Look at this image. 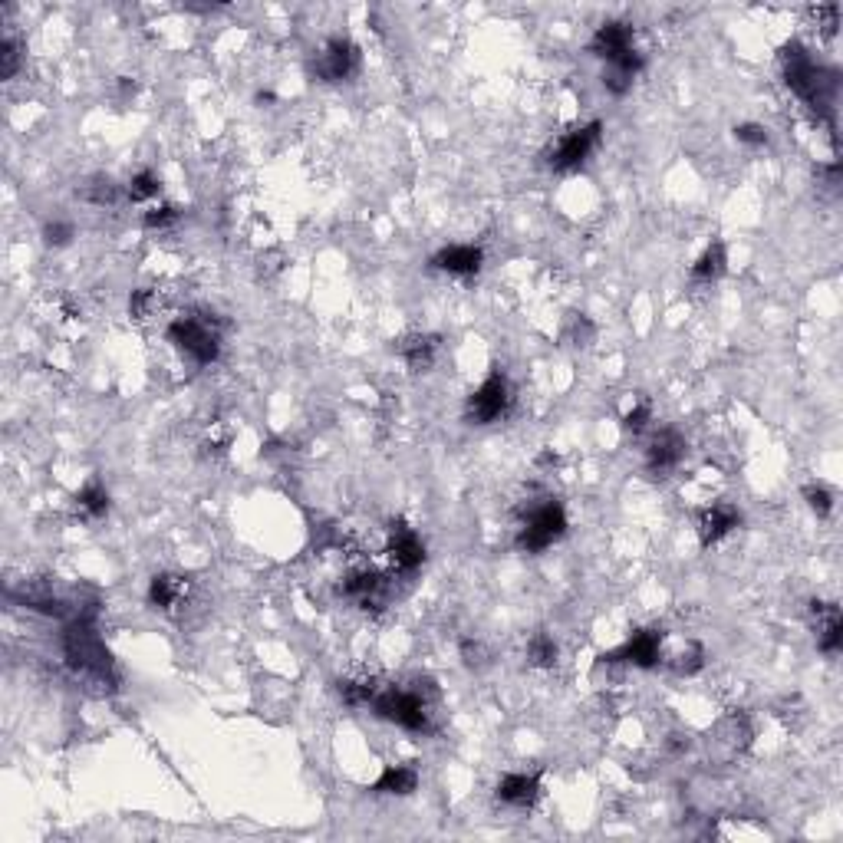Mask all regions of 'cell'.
<instances>
[{
    "label": "cell",
    "mask_w": 843,
    "mask_h": 843,
    "mask_svg": "<svg viewBox=\"0 0 843 843\" xmlns=\"http://www.w3.org/2000/svg\"><path fill=\"white\" fill-rule=\"evenodd\" d=\"M781 66H784V83L794 96H801L807 106L814 109V116L820 119H834V99H837V73L820 66L804 43L791 40L781 50Z\"/></svg>",
    "instance_id": "obj_1"
},
{
    "label": "cell",
    "mask_w": 843,
    "mask_h": 843,
    "mask_svg": "<svg viewBox=\"0 0 843 843\" xmlns=\"http://www.w3.org/2000/svg\"><path fill=\"white\" fill-rule=\"evenodd\" d=\"M96 620H70L63 633V659L76 676H86L99 685H116V662L106 643L96 633Z\"/></svg>",
    "instance_id": "obj_2"
},
{
    "label": "cell",
    "mask_w": 843,
    "mask_h": 843,
    "mask_svg": "<svg viewBox=\"0 0 843 843\" xmlns=\"http://www.w3.org/2000/svg\"><path fill=\"white\" fill-rule=\"evenodd\" d=\"M438 695V692H429ZM429 695L422 689H402V685H386V689L376 692L373 699V712L382 718V722H392L399 728H406L412 735H429L432 732V705Z\"/></svg>",
    "instance_id": "obj_3"
},
{
    "label": "cell",
    "mask_w": 843,
    "mask_h": 843,
    "mask_svg": "<svg viewBox=\"0 0 843 843\" xmlns=\"http://www.w3.org/2000/svg\"><path fill=\"white\" fill-rule=\"evenodd\" d=\"M567 534V511L564 504L554 498H544L541 504H534L527 517L517 527L514 544L524 554H544L547 547H554L560 537Z\"/></svg>",
    "instance_id": "obj_4"
},
{
    "label": "cell",
    "mask_w": 843,
    "mask_h": 843,
    "mask_svg": "<svg viewBox=\"0 0 843 843\" xmlns=\"http://www.w3.org/2000/svg\"><path fill=\"white\" fill-rule=\"evenodd\" d=\"M165 336L168 343H175L178 353L198 366H211L221 356V330L208 317H178L168 323Z\"/></svg>",
    "instance_id": "obj_5"
},
{
    "label": "cell",
    "mask_w": 843,
    "mask_h": 843,
    "mask_svg": "<svg viewBox=\"0 0 843 843\" xmlns=\"http://www.w3.org/2000/svg\"><path fill=\"white\" fill-rule=\"evenodd\" d=\"M511 402H514V396H511L508 376H504L501 369H491V373L485 376V382H481V386L468 396L465 419L471 425H494L508 415Z\"/></svg>",
    "instance_id": "obj_6"
},
{
    "label": "cell",
    "mask_w": 843,
    "mask_h": 843,
    "mask_svg": "<svg viewBox=\"0 0 843 843\" xmlns=\"http://www.w3.org/2000/svg\"><path fill=\"white\" fill-rule=\"evenodd\" d=\"M600 139H603V122L590 119L587 126H577V129L564 132V136L550 145L547 165L554 168V172H577V168L587 162L593 152H597Z\"/></svg>",
    "instance_id": "obj_7"
},
{
    "label": "cell",
    "mask_w": 843,
    "mask_h": 843,
    "mask_svg": "<svg viewBox=\"0 0 843 843\" xmlns=\"http://www.w3.org/2000/svg\"><path fill=\"white\" fill-rule=\"evenodd\" d=\"M359 70V47L350 37H330L313 56V76L320 83H346Z\"/></svg>",
    "instance_id": "obj_8"
},
{
    "label": "cell",
    "mask_w": 843,
    "mask_h": 843,
    "mask_svg": "<svg viewBox=\"0 0 843 843\" xmlns=\"http://www.w3.org/2000/svg\"><path fill=\"white\" fill-rule=\"evenodd\" d=\"M662 646H666V633H662V629H656V626L636 629L623 646L603 653L600 662H626V666H633V669H656L662 662Z\"/></svg>",
    "instance_id": "obj_9"
},
{
    "label": "cell",
    "mask_w": 843,
    "mask_h": 843,
    "mask_svg": "<svg viewBox=\"0 0 843 843\" xmlns=\"http://www.w3.org/2000/svg\"><path fill=\"white\" fill-rule=\"evenodd\" d=\"M685 452H689V445H685L682 432H676V429L653 432V438H649V445H646V475L656 481L669 478L672 471L682 465Z\"/></svg>",
    "instance_id": "obj_10"
},
{
    "label": "cell",
    "mask_w": 843,
    "mask_h": 843,
    "mask_svg": "<svg viewBox=\"0 0 843 843\" xmlns=\"http://www.w3.org/2000/svg\"><path fill=\"white\" fill-rule=\"evenodd\" d=\"M587 50L610 66L636 50V30H633V24H626V20H606V24L593 30Z\"/></svg>",
    "instance_id": "obj_11"
},
{
    "label": "cell",
    "mask_w": 843,
    "mask_h": 843,
    "mask_svg": "<svg viewBox=\"0 0 843 843\" xmlns=\"http://www.w3.org/2000/svg\"><path fill=\"white\" fill-rule=\"evenodd\" d=\"M340 593L346 600L359 603L363 610H379L389 597V580H386V573H379L373 567L350 570L340 583Z\"/></svg>",
    "instance_id": "obj_12"
},
{
    "label": "cell",
    "mask_w": 843,
    "mask_h": 843,
    "mask_svg": "<svg viewBox=\"0 0 843 843\" xmlns=\"http://www.w3.org/2000/svg\"><path fill=\"white\" fill-rule=\"evenodd\" d=\"M389 564L396 573H415L425 564V544L406 521H392L389 527Z\"/></svg>",
    "instance_id": "obj_13"
},
{
    "label": "cell",
    "mask_w": 843,
    "mask_h": 843,
    "mask_svg": "<svg viewBox=\"0 0 843 843\" xmlns=\"http://www.w3.org/2000/svg\"><path fill=\"white\" fill-rule=\"evenodd\" d=\"M494 797L498 804L511 807V811H531L541 797V774H527V771H508L501 774L494 784Z\"/></svg>",
    "instance_id": "obj_14"
},
{
    "label": "cell",
    "mask_w": 843,
    "mask_h": 843,
    "mask_svg": "<svg viewBox=\"0 0 843 843\" xmlns=\"http://www.w3.org/2000/svg\"><path fill=\"white\" fill-rule=\"evenodd\" d=\"M485 264V251L478 244H445L432 254V267L452 277H475Z\"/></svg>",
    "instance_id": "obj_15"
},
{
    "label": "cell",
    "mask_w": 843,
    "mask_h": 843,
    "mask_svg": "<svg viewBox=\"0 0 843 843\" xmlns=\"http://www.w3.org/2000/svg\"><path fill=\"white\" fill-rule=\"evenodd\" d=\"M741 527V511L735 504H712L699 514V541L702 547H715L718 541H725L728 534Z\"/></svg>",
    "instance_id": "obj_16"
},
{
    "label": "cell",
    "mask_w": 843,
    "mask_h": 843,
    "mask_svg": "<svg viewBox=\"0 0 843 843\" xmlns=\"http://www.w3.org/2000/svg\"><path fill=\"white\" fill-rule=\"evenodd\" d=\"M811 616L817 620V649L824 656H837L843 649V620L837 603H811Z\"/></svg>",
    "instance_id": "obj_17"
},
{
    "label": "cell",
    "mask_w": 843,
    "mask_h": 843,
    "mask_svg": "<svg viewBox=\"0 0 843 843\" xmlns=\"http://www.w3.org/2000/svg\"><path fill=\"white\" fill-rule=\"evenodd\" d=\"M188 577H178V573H155L149 580V606L162 613H172L185 603L188 597Z\"/></svg>",
    "instance_id": "obj_18"
},
{
    "label": "cell",
    "mask_w": 843,
    "mask_h": 843,
    "mask_svg": "<svg viewBox=\"0 0 843 843\" xmlns=\"http://www.w3.org/2000/svg\"><path fill=\"white\" fill-rule=\"evenodd\" d=\"M725 271H728V251H725V241H712L705 247V251L699 254V261L692 264V271H689V277H692V284H702V287H712V284H718V280L725 277Z\"/></svg>",
    "instance_id": "obj_19"
},
{
    "label": "cell",
    "mask_w": 843,
    "mask_h": 843,
    "mask_svg": "<svg viewBox=\"0 0 843 843\" xmlns=\"http://www.w3.org/2000/svg\"><path fill=\"white\" fill-rule=\"evenodd\" d=\"M438 343L442 340H438L435 333H415L399 343V356L406 359V366L412 373H425V369H432V363H435Z\"/></svg>",
    "instance_id": "obj_20"
},
{
    "label": "cell",
    "mask_w": 843,
    "mask_h": 843,
    "mask_svg": "<svg viewBox=\"0 0 843 843\" xmlns=\"http://www.w3.org/2000/svg\"><path fill=\"white\" fill-rule=\"evenodd\" d=\"M415 791H419V771L409 768V764H389L373 784V794L386 797H409Z\"/></svg>",
    "instance_id": "obj_21"
},
{
    "label": "cell",
    "mask_w": 843,
    "mask_h": 843,
    "mask_svg": "<svg viewBox=\"0 0 843 843\" xmlns=\"http://www.w3.org/2000/svg\"><path fill=\"white\" fill-rule=\"evenodd\" d=\"M76 508H80L83 517L89 521H99V517L109 514V491L99 478H89L86 485L76 491Z\"/></svg>",
    "instance_id": "obj_22"
},
{
    "label": "cell",
    "mask_w": 843,
    "mask_h": 843,
    "mask_svg": "<svg viewBox=\"0 0 843 843\" xmlns=\"http://www.w3.org/2000/svg\"><path fill=\"white\" fill-rule=\"evenodd\" d=\"M557 659H560V649L554 643V636L534 633L531 643H527V662H531L534 669H554Z\"/></svg>",
    "instance_id": "obj_23"
},
{
    "label": "cell",
    "mask_w": 843,
    "mask_h": 843,
    "mask_svg": "<svg viewBox=\"0 0 843 843\" xmlns=\"http://www.w3.org/2000/svg\"><path fill=\"white\" fill-rule=\"evenodd\" d=\"M379 689H382V685L376 679H343V682H336V692H340V699L346 705H373Z\"/></svg>",
    "instance_id": "obj_24"
},
{
    "label": "cell",
    "mask_w": 843,
    "mask_h": 843,
    "mask_svg": "<svg viewBox=\"0 0 843 843\" xmlns=\"http://www.w3.org/2000/svg\"><path fill=\"white\" fill-rule=\"evenodd\" d=\"M162 195V178L152 172V168H139L136 175L129 178V198L132 201H152Z\"/></svg>",
    "instance_id": "obj_25"
},
{
    "label": "cell",
    "mask_w": 843,
    "mask_h": 843,
    "mask_svg": "<svg viewBox=\"0 0 843 843\" xmlns=\"http://www.w3.org/2000/svg\"><path fill=\"white\" fill-rule=\"evenodd\" d=\"M80 195L86 201H93V205H116V201H119V185L112 182V178L96 175V178H89V182L80 188Z\"/></svg>",
    "instance_id": "obj_26"
},
{
    "label": "cell",
    "mask_w": 843,
    "mask_h": 843,
    "mask_svg": "<svg viewBox=\"0 0 843 843\" xmlns=\"http://www.w3.org/2000/svg\"><path fill=\"white\" fill-rule=\"evenodd\" d=\"M672 672H676V676H695V672H702V666H705V649H702V643H689L682 649V653H676L672 656Z\"/></svg>",
    "instance_id": "obj_27"
},
{
    "label": "cell",
    "mask_w": 843,
    "mask_h": 843,
    "mask_svg": "<svg viewBox=\"0 0 843 843\" xmlns=\"http://www.w3.org/2000/svg\"><path fill=\"white\" fill-rule=\"evenodd\" d=\"M804 501H807V508L820 517V521H827V517L834 514V491H830L827 485H817V481L804 485Z\"/></svg>",
    "instance_id": "obj_28"
},
{
    "label": "cell",
    "mask_w": 843,
    "mask_h": 843,
    "mask_svg": "<svg viewBox=\"0 0 843 843\" xmlns=\"http://www.w3.org/2000/svg\"><path fill=\"white\" fill-rule=\"evenodd\" d=\"M178 221H182V208H175V205H152L142 215V224L149 231H172Z\"/></svg>",
    "instance_id": "obj_29"
},
{
    "label": "cell",
    "mask_w": 843,
    "mask_h": 843,
    "mask_svg": "<svg viewBox=\"0 0 843 843\" xmlns=\"http://www.w3.org/2000/svg\"><path fill=\"white\" fill-rule=\"evenodd\" d=\"M73 238H76L73 221L53 218V221L43 224V244H47V247H66V244H73Z\"/></svg>",
    "instance_id": "obj_30"
},
{
    "label": "cell",
    "mask_w": 843,
    "mask_h": 843,
    "mask_svg": "<svg viewBox=\"0 0 843 843\" xmlns=\"http://www.w3.org/2000/svg\"><path fill=\"white\" fill-rule=\"evenodd\" d=\"M20 70V43L14 37L0 40V80H14Z\"/></svg>",
    "instance_id": "obj_31"
},
{
    "label": "cell",
    "mask_w": 843,
    "mask_h": 843,
    "mask_svg": "<svg viewBox=\"0 0 843 843\" xmlns=\"http://www.w3.org/2000/svg\"><path fill=\"white\" fill-rule=\"evenodd\" d=\"M649 422H653V406H649L646 399H639L636 406L623 415V432H629V435H643Z\"/></svg>",
    "instance_id": "obj_32"
},
{
    "label": "cell",
    "mask_w": 843,
    "mask_h": 843,
    "mask_svg": "<svg viewBox=\"0 0 843 843\" xmlns=\"http://www.w3.org/2000/svg\"><path fill=\"white\" fill-rule=\"evenodd\" d=\"M732 132H735V139H738L741 145H748V149H764V145L771 142L768 129H764L761 122H738Z\"/></svg>",
    "instance_id": "obj_33"
},
{
    "label": "cell",
    "mask_w": 843,
    "mask_h": 843,
    "mask_svg": "<svg viewBox=\"0 0 843 843\" xmlns=\"http://www.w3.org/2000/svg\"><path fill=\"white\" fill-rule=\"evenodd\" d=\"M567 336H570V343H577V346H590V343H593V336H597V327H593V320H590V317H583V313H573L570 323H567Z\"/></svg>",
    "instance_id": "obj_34"
},
{
    "label": "cell",
    "mask_w": 843,
    "mask_h": 843,
    "mask_svg": "<svg viewBox=\"0 0 843 843\" xmlns=\"http://www.w3.org/2000/svg\"><path fill=\"white\" fill-rule=\"evenodd\" d=\"M155 307V294L152 290H132V297H129V317H136V320H145L152 313Z\"/></svg>",
    "instance_id": "obj_35"
},
{
    "label": "cell",
    "mask_w": 843,
    "mask_h": 843,
    "mask_svg": "<svg viewBox=\"0 0 843 843\" xmlns=\"http://www.w3.org/2000/svg\"><path fill=\"white\" fill-rule=\"evenodd\" d=\"M462 659H465L468 669H481L488 662V653L478 639H462Z\"/></svg>",
    "instance_id": "obj_36"
},
{
    "label": "cell",
    "mask_w": 843,
    "mask_h": 843,
    "mask_svg": "<svg viewBox=\"0 0 843 843\" xmlns=\"http://www.w3.org/2000/svg\"><path fill=\"white\" fill-rule=\"evenodd\" d=\"M274 99L277 96L271 93V89H261V93H257V103H274Z\"/></svg>",
    "instance_id": "obj_37"
}]
</instances>
